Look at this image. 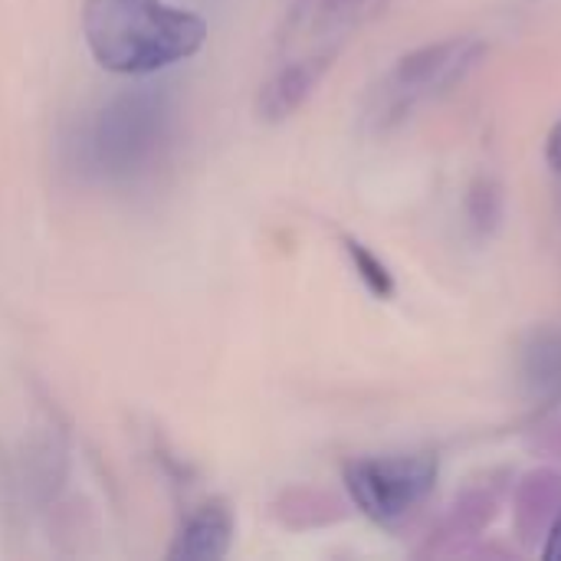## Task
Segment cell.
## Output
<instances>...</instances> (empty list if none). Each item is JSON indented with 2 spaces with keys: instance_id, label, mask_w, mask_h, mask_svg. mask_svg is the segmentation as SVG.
I'll return each mask as SVG.
<instances>
[{
  "instance_id": "cell-2",
  "label": "cell",
  "mask_w": 561,
  "mask_h": 561,
  "mask_svg": "<svg viewBox=\"0 0 561 561\" xmlns=\"http://www.w3.org/2000/svg\"><path fill=\"white\" fill-rule=\"evenodd\" d=\"M168 92L158 85H135L115 92L92 115L82 138V161L108 181L138 174L168 135Z\"/></svg>"
},
{
  "instance_id": "cell-3",
  "label": "cell",
  "mask_w": 561,
  "mask_h": 561,
  "mask_svg": "<svg viewBox=\"0 0 561 561\" xmlns=\"http://www.w3.org/2000/svg\"><path fill=\"white\" fill-rule=\"evenodd\" d=\"M434 454H401V457H362L345 467V486L352 503L375 523L394 526L411 516L437 483Z\"/></svg>"
},
{
  "instance_id": "cell-6",
  "label": "cell",
  "mask_w": 561,
  "mask_h": 561,
  "mask_svg": "<svg viewBox=\"0 0 561 561\" xmlns=\"http://www.w3.org/2000/svg\"><path fill=\"white\" fill-rule=\"evenodd\" d=\"M233 513L227 503H204L187 516L181 533L174 536V546L168 549V559L174 561H217L224 559L233 546Z\"/></svg>"
},
{
  "instance_id": "cell-9",
  "label": "cell",
  "mask_w": 561,
  "mask_h": 561,
  "mask_svg": "<svg viewBox=\"0 0 561 561\" xmlns=\"http://www.w3.org/2000/svg\"><path fill=\"white\" fill-rule=\"evenodd\" d=\"M467 210H470V220L480 233H490L500 217H503V191L493 178H480L473 187H470V201H467Z\"/></svg>"
},
{
  "instance_id": "cell-4",
  "label": "cell",
  "mask_w": 561,
  "mask_h": 561,
  "mask_svg": "<svg viewBox=\"0 0 561 561\" xmlns=\"http://www.w3.org/2000/svg\"><path fill=\"white\" fill-rule=\"evenodd\" d=\"M486 46L470 36H454L440 43H427L394 62L381 85V115H404L421 99L447 92L483 59Z\"/></svg>"
},
{
  "instance_id": "cell-1",
  "label": "cell",
  "mask_w": 561,
  "mask_h": 561,
  "mask_svg": "<svg viewBox=\"0 0 561 561\" xmlns=\"http://www.w3.org/2000/svg\"><path fill=\"white\" fill-rule=\"evenodd\" d=\"M82 36L105 72L138 79L201 53L207 23L164 0H85Z\"/></svg>"
},
{
  "instance_id": "cell-11",
  "label": "cell",
  "mask_w": 561,
  "mask_h": 561,
  "mask_svg": "<svg viewBox=\"0 0 561 561\" xmlns=\"http://www.w3.org/2000/svg\"><path fill=\"white\" fill-rule=\"evenodd\" d=\"M542 556L549 561H561V506L556 510L552 523H549V536H546V549Z\"/></svg>"
},
{
  "instance_id": "cell-7",
  "label": "cell",
  "mask_w": 561,
  "mask_h": 561,
  "mask_svg": "<svg viewBox=\"0 0 561 561\" xmlns=\"http://www.w3.org/2000/svg\"><path fill=\"white\" fill-rule=\"evenodd\" d=\"M526 385L539 398H552L561 391V339L552 332H536L529 348H526V365H523Z\"/></svg>"
},
{
  "instance_id": "cell-8",
  "label": "cell",
  "mask_w": 561,
  "mask_h": 561,
  "mask_svg": "<svg viewBox=\"0 0 561 561\" xmlns=\"http://www.w3.org/2000/svg\"><path fill=\"white\" fill-rule=\"evenodd\" d=\"M345 253H348V260H352L358 279L365 283V289H368L371 296H378V299H391V296H394V276H391V270L381 263V256H378L375 250H368L365 243H358V240L348 237V240H345Z\"/></svg>"
},
{
  "instance_id": "cell-5",
  "label": "cell",
  "mask_w": 561,
  "mask_h": 561,
  "mask_svg": "<svg viewBox=\"0 0 561 561\" xmlns=\"http://www.w3.org/2000/svg\"><path fill=\"white\" fill-rule=\"evenodd\" d=\"M329 66H332V53H316V56H302V59L279 66L260 89V99H256L260 118L266 122L289 118L316 92Z\"/></svg>"
},
{
  "instance_id": "cell-12",
  "label": "cell",
  "mask_w": 561,
  "mask_h": 561,
  "mask_svg": "<svg viewBox=\"0 0 561 561\" xmlns=\"http://www.w3.org/2000/svg\"><path fill=\"white\" fill-rule=\"evenodd\" d=\"M546 161H549L556 171H561V118L556 122V128L549 131V141H546Z\"/></svg>"
},
{
  "instance_id": "cell-10",
  "label": "cell",
  "mask_w": 561,
  "mask_h": 561,
  "mask_svg": "<svg viewBox=\"0 0 561 561\" xmlns=\"http://www.w3.org/2000/svg\"><path fill=\"white\" fill-rule=\"evenodd\" d=\"M365 0H316V13L322 23H342L362 10Z\"/></svg>"
}]
</instances>
